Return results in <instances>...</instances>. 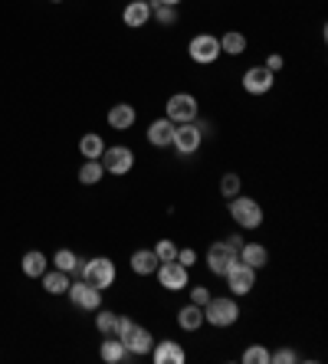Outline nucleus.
<instances>
[{
  "label": "nucleus",
  "mask_w": 328,
  "mask_h": 364,
  "mask_svg": "<svg viewBox=\"0 0 328 364\" xmlns=\"http://www.w3.org/2000/svg\"><path fill=\"white\" fill-rule=\"evenodd\" d=\"M203 322L213 325V328H230V325L240 322V302L236 296H211V302L203 305Z\"/></svg>",
  "instance_id": "1"
},
{
  "label": "nucleus",
  "mask_w": 328,
  "mask_h": 364,
  "mask_svg": "<svg viewBox=\"0 0 328 364\" xmlns=\"http://www.w3.org/2000/svg\"><path fill=\"white\" fill-rule=\"evenodd\" d=\"M263 217H266V213H263L256 197H243V194L230 197V220H233L240 230H260Z\"/></svg>",
  "instance_id": "2"
},
{
  "label": "nucleus",
  "mask_w": 328,
  "mask_h": 364,
  "mask_svg": "<svg viewBox=\"0 0 328 364\" xmlns=\"http://www.w3.org/2000/svg\"><path fill=\"white\" fill-rule=\"evenodd\" d=\"M79 276H83L89 286H95V289H102V292H105L109 286H115L118 269H115V263H112L109 256H92V259L79 263Z\"/></svg>",
  "instance_id": "3"
},
{
  "label": "nucleus",
  "mask_w": 328,
  "mask_h": 364,
  "mask_svg": "<svg viewBox=\"0 0 328 364\" xmlns=\"http://www.w3.org/2000/svg\"><path fill=\"white\" fill-rule=\"evenodd\" d=\"M201 115V102L194 92H174L164 102V119H171L174 125H184V122H197Z\"/></svg>",
  "instance_id": "4"
},
{
  "label": "nucleus",
  "mask_w": 328,
  "mask_h": 364,
  "mask_svg": "<svg viewBox=\"0 0 328 364\" xmlns=\"http://www.w3.org/2000/svg\"><path fill=\"white\" fill-rule=\"evenodd\" d=\"M187 56L197 66H213L220 60V40L217 33H194L187 43Z\"/></svg>",
  "instance_id": "5"
},
{
  "label": "nucleus",
  "mask_w": 328,
  "mask_h": 364,
  "mask_svg": "<svg viewBox=\"0 0 328 364\" xmlns=\"http://www.w3.org/2000/svg\"><path fill=\"white\" fill-rule=\"evenodd\" d=\"M171 148L184 158H194V154L203 148V125L197 122H184V125L174 128V138H171Z\"/></svg>",
  "instance_id": "6"
},
{
  "label": "nucleus",
  "mask_w": 328,
  "mask_h": 364,
  "mask_svg": "<svg viewBox=\"0 0 328 364\" xmlns=\"http://www.w3.org/2000/svg\"><path fill=\"white\" fill-rule=\"evenodd\" d=\"M154 279H158V286L164 289V292H184V289L191 286V269L181 266L177 259H168V263H158Z\"/></svg>",
  "instance_id": "7"
},
{
  "label": "nucleus",
  "mask_w": 328,
  "mask_h": 364,
  "mask_svg": "<svg viewBox=\"0 0 328 364\" xmlns=\"http://www.w3.org/2000/svg\"><path fill=\"white\" fill-rule=\"evenodd\" d=\"M102 168H105V174H115V178H125L128 171L135 168V151L128 148V144H105V151H102Z\"/></svg>",
  "instance_id": "8"
},
{
  "label": "nucleus",
  "mask_w": 328,
  "mask_h": 364,
  "mask_svg": "<svg viewBox=\"0 0 328 364\" xmlns=\"http://www.w3.org/2000/svg\"><path fill=\"white\" fill-rule=\"evenodd\" d=\"M223 282H227L230 296H236V299H240V296H250L253 289H256V269L236 259V263L230 266L227 272H223Z\"/></svg>",
  "instance_id": "9"
},
{
  "label": "nucleus",
  "mask_w": 328,
  "mask_h": 364,
  "mask_svg": "<svg viewBox=\"0 0 328 364\" xmlns=\"http://www.w3.org/2000/svg\"><path fill=\"white\" fill-rule=\"evenodd\" d=\"M66 296H69V302L76 305V309H83V312H99V309H102V289L89 286L85 279L69 282Z\"/></svg>",
  "instance_id": "10"
},
{
  "label": "nucleus",
  "mask_w": 328,
  "mask_h": 364,
  "mask_svg": "<svg viewBox=\"0 0 328 364\" xmlns=\"http://www.w3.org/2000/svg\"><path fill=\"white\" fill-rule=\"evenodd\" d=\"M203 263H207V269H211L213 276H220V279H223V272H227L230 266L236 263V250L227 243V240H217V243L207 246V256H203Z\"/></svg>",
  "instance_id": "11"
},
{
  "label": "nucleus",
  "mask_w": 328,
  "mask_h": 364,
  "mask_svg": "<svg viewBox=\"0 0 328 364\" xmlns=\"http://www.w3.org/2000/svg\"><path fill=\"white\" fill-rule=\"evenodd\" d=\"M122 345H125V351L132 358H148L154 348V335H152V328H144V325L135 322L125 335H122Z\"/></svg>",
  "instance_id": "12"
},
{
  "label": "nucleus",
  "mask_w": 328,
  "mask_h": 364,
  "mask_svg": "<svg viewBox=\"0 0 328 364\" xmlns=\"http://www.w3.org/2000/svg\"><path fill=\"white\" fill-rule=\"evenodd\" d=\"M240 82H243L246 95H266V92H273V85H276V73H270L266 66H250Z\"/></svg>",
  "instance_id": "13"
},
{
  "label": "nucleus",
  "mask_w": 328,
  "mask_h": 364,
  "mask_svg": "<svg viewBox=\"0 0 328 364\" xmlns=\"http://www.w3.org/2000/svg\"><path fill=\"white\" fill-rule=\"evenodd\" d=\"M152 361L154 364H184L187 361V351L181 348V341L161 338V341H154V348H152Z\"/></svg>",
  "instance_id": "14"
},
{
  "label": "nucleus",
  "mask_w": 328,
  "mask_h": 364,
  "mask_svg": "<svg viewBox=\"0 0 328 364\" xmlns=\"http://www.w3.org/2000/svg\"><path fill=\"white\" fill-rule=\"evenodd\" d=\"M122 23L128 30H142V26L152 23V4L148 0H128L125 10H122Z\"/></svg>",
  "instance_id": "15"
},
{
  "label": "nucleus",
  "mask_w": 328,
  "mask_h": 364,
  "mask_svg": "<svg viewBox=\"0 0 328 364\" xmlns=\"http://www.w3.org/2000/svg\"><path fill=\"white\" fill-rule=\"evenodd\" d=\"M105 122H109V128H115V132H128V128L138 122V112L132 102H115L109 109V115H105Z\"/></svg>",
  "instance_id": "16"
},
{
  "label": "nucleus",
  "mask_w": 328,
  "mask_h": 364,
  "mask_svg": "<svg viewBox=\"0 0 328 364\" xmlns=\"http://www.w3.org/2000/svg\"><path fill=\"white\" fill-rule=\"evenodd\" d=\"M236 259H240V263H246V266H253V269L260 272V269H266V266H270V250H266L263 243H253V240H250V243L240 246Z\"/></svg>",
  "instance_id": "17"
},
{
  "label": "nucleus",
  "mask_w": 328,
  "mask_h": 364,
  "mask_svg": "<svg viewBox=\"0 0 328 364\" xmlns=\"http://www.w3.org/2000/svg\"><path fill=\"white\" fill-rule=\"evenodd\" d=\"M174 122L171 119H154L152 125H148V144H152V148H171V138H174Z\"/></svg>",
  "instance_id": "18"
},
{
  "label": "nucleus",
  "mask_w": 328,
  "mask_h": 364,
  "mask_svg": "<svg viewBox=\"0 0 328 364\" xmlns=\"http://www.w3.org/2000/svg\"><path fill=\"white\" fill-rule=\"evenodd\" d=\"M217 40H220V56L236 60V56H243L246 53V36L240 33V30H227V33L217 36Z\"/></svg>",
  "instance_id": "19"
},
{
  "label": "nucleus",
  "mask_w": 328,
  "mask_h": 364,
  "mask_svg": "<svg viewBox=\"0 0 328 364\" xmlns=\"http://www.w3.org/2000/svg\"><path fill=\"white\" fill-rule=\"evenodd\" d=\"M177 328H184V331H201V328H203V309H201V305L187 302L184 309H177Z\"/></svg>",
  "instance_id": "20"
},
{
  "label": "nucleus",
  "mask_w": 328,
  "mask_h": 364,
  "mask_svg": "<svg viewBox=\"0 0 328 364\" xmlns=\"http://www.w3.org/2000/svg\"><path fill=\"white\" fill-rule=\"evenodd\" d=\"M99 355H102V361H105V364H122L125 358H132L125 351V345H122V338H115V335H105V341H102V348H99Z\"/></svg>",
  "instance_id": "21"
},
{
  "label": "nucleus",
  "mask_w": 328,
  "mask_h": 364,
  "mask_svg": "<svg viewBox=\"0 0 328 364\" xmlns=\"http://www.w3.org/2000/svg\"><path fill=\"white\" fill-rule=\"evenodd\" d=\"M40 279H43V289H46V296H66V289H69V272H63V269H46Z\"/></svg>",
  "instance_id": "22"
},
{
  "label": "nucleus",
  "mask_w": 328,
  "mask_h": 364,
  "mask_svg": "<svg viewBox=\"0 0 328 364\" xmlns=\"http://www.w3.org/2000/svg\"><path fill=\"white\" fill-rule=\"evenodd\" d=\"M102 151H105V141H102L99 132H85V135L79 138V154H83L85 161H99Z\"/></svg>",
  "instance_id": "23"
},
{
  "label": "nucleus",
  "mask_w": 328,
  "mask_h": 364,
  "mask_svg": "<svg viewBox=\"0 0 328 364\" xmlns=\"http://www.w3.org/2000/svg\"><path fill=\"white\" fill-rule=\"evenodd\" d=\"M154 269H158L154 250H135V253H132V272H135V276H154Z\"/></svg>",
  "instance_id": "24"
},
{
  "label": "nucleus",
  "mask_w": 328,
  "mask_h": 364,
  "mask_svg": "<svg viewBox=\"0 0 328 364\" xmlns=\"http://www.w3.org/2000/svg\"><path fill=\"white\" fill-rule=\"evenodd\" d=\"M20 269H23L26 279H40L43 272H46V256H43L40 250H30V253H23V259H20Z\"/></svg>",
  "instance_id": "25"
},
{
  "label": "nucleus",
  "mask_w": 328,
  "mask_h": 364,
  "mask_svg": "<svg viewBox=\"0 0 328 364\" xmlns=\"http://www.w3.org/2000/svg\"><path fill=\"white\" fill-rule=\"evenodd\" d=\"M102 178H105L102 161H83V168H79V184L95 187V184H102Z\"/></svg>",
  "instance_id": "26"
},
{
  "label": "nucleus",
  "mask_w": 328,
  "mask_h": 364,
  "mask_svg": "<svg viewBox=\"0 0 328 364\" xmlns=\"http://www.w3.org/2000/svg\"><path fill=\"white\" fill-rule=\"evenodd\" d=\"M152 20L158 26H174L177 20H181V14H177V7H168V4H154V0H152Z\"/></svg>",
  "instance_id": "27"
},
{
  "label": "nucleus",
  "mask_w": 328,
  "mask_h": 364,
  "mask_svg": "<svg viewBox=\"0 0 328 364\" xmlns=\"http://www.w3.org/2000/svg\"><path fill=\"white\" fill-rule=\"evenodd\" d=\"M240 191H243V181H240V174L227 171V174L220 178V197H223V200H230V197H236Z\"/></svg>",
  "instance_id": "28"
},
{
  "label": "nucleus",
  "mask_w": 328,
  "mask_h": 364,
  "mask_svg": "<svg viewBox=\"0 0 328 364\" xmlns=\"http://www.w3.org/2000/svg\"><path fill=\"white\" fill-rule=\"evenodd\" d=\"M53 266H56V269H63V272H76L79 269V256L73 253V250H56Z\"/></svg>",
  "instance_id": "29"
},
{
  "label": "nucleus",
  "mask_w": 328,
  "mask_h": 364,
  "mask_svg": "<svg viewBox=\"0 0 328 364\" xmlns=\"http://www.w3.org/2000/svg\"><path fill=\"white\" fill-rule=\"evenodd\" d=\"M115 322H118L115 312L99 309V315H95V328H99V335H115Z\"/></svg>",
  "instance_id": "30"
},
{
  "label": "nucleus",
  "mask_w": 328,
  "mask_h": 364,
  "mask_svg": "<svg viewBox=\"0 0 328 364\" xmlns=\"http://www.w3.org/2000/svg\"><path fill=\"white\" fill-rule=\"evenodd\" d=\"M152 250H154V256H158V263H168V259H177V243H174V240H168V237L158 240V243H154Z\"/></svg>",
  "instance_id": "31"
},
{
  "label": "nucleus",
  "mask_w": 328,
  "mask_h": 364,
  "mask_svg": "<svg viewBox=\"0 0 328 364\" xmlns=\"http://www.w3.org/2000/svg\"><path fill=\"white\" fill-rule=\"evenodd\" d=\"M243 364H270V351L263 345H250L243 351Z\"/></svg>",
  "instance_id": "32"
},
{
  "label": "nucleus",
  "mask_w": 328,
  "mask_h": 364,
  "mask_svg": "<svg viewBox=\"0 0 328 364\" xmlns=\"http://www.w3.org/2000/svg\"><path fill=\"white\" fill-rule=\"evenodd\" d=\"M299 361V355H295L292 348H276V351H270V364H295Z\"/></svg>",
  "instance_id": "33"
},
{
  "label": "nucleus",
  "mask_w": 328,
  "mask_h": 364,
  "mask_svg": "<svg viewBox=\"0 0 328 364\" xmlns=\"http://www.w3.org/2000/svg\"><path fill=\"white\" fill-rule=\"evenodd\" d=\"M184 292H191V302H194V305H201V309H203L207 302H211V289L203 286V282H201V286H187Z\"/></svg>",
  "instance_id": "34"
},
{
  "label": "nucleus",
  "mask_w": 328,
  "mask_h": 364,
  "mask_svg": "<svg viewBox=\"0 0 328 364\" xmlns=\"http://www.w3.org/2000/svg\"><path fill=\"white\" fill-rule=\"evenodd\" d=\"M197 259H201V256H197V250H194V246H184V250H177V263L187 266V269H191V266H197Z\"/></svg>",
  "instance_id": "35"
},
{
  "label": "nucleus",
  "mask_w": 328,
  "mask_h": 364,
  "mask_svg": "<svg viewBox=\"0 0 328 364\" xmlns=\"http://www.w3.org/2000/svg\"><path fill=\"white\" fill-rule=\"evenodd\" d=\"M263 66L270 69V73H279V69H286V56H282V53H270Z\"/></svg>",
  "instance_id": "36"
},
{
  "label": "nucleus",
  "mask_w": 328,
  "mask_h": 364,
  "mask_svg": "<svg viewBox=\"0 0 328 364\" xmlns=\"http://www.w3.org/2000/svg\"><path fill=\"white\" fill-rule=\"evenodd\" d=\"M227 243H230V246H233L236 253H240V246H243V243H246V240H243V233H230V237H227Z\"/></svg>",
  "instance_id": "37"
},
{
  "label": "nucleus",
  "mask_w": 328,
  "mask_h": 364,
  "mask_svg": "<svg viewBox=\"0 0 328 364\" xmlns=\"http://www.w3.org/2000/svg\"><path fill=\"white\" fill-rule=\"evenodd\" d=\"M154 4H168V7H181L184 0H154Z\"/></svg>",
  "instance_id": "38"
},
{
  "label": "nucleus",
  "mask_w": 328,
  "mask_h": 364,
  "mask_svg": "<svg viewBox=\"0 0 328 364\" xmlns=\"http://www.w3.org/2000/svg\"><path fill=\"white\" fill-rule=\"evenodd\" d=\"M50 4H63V0H50Z\"/></svg>",
  "instance_id": "39"
}]
</instances>
